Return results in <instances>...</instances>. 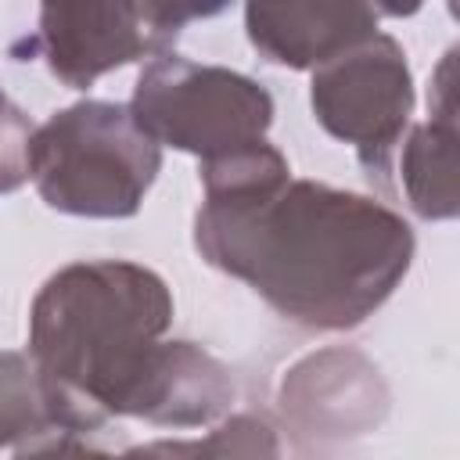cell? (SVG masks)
I'll list each match as a JSON object with an SVG mask.
<instances>
[{"mask_svg": "<svg viewBox=\"0 0 460 460\" xmlns=\"http://www.w3.org/2000/svg\"><path fill=\"white\" fill-rule=\"evenodd\" d=\"M201 259L262 295L284 320L345 331L406 277L413 230L388 205L291 169L266 140L201 162Z\"/></svg>", "mask_w": 460, "mask_h": 460, "instance_id": "cell-1", "label": "cell"}, {"mask_svg": "<svg viewBox=\"0 0 460 460\" xmlns=\"http://www.w3.org/2000/svg\"><path fill=\"white\" fill-rule=\"evenodd\" d=\"M172 295L137 262L93 259L58 270L29 313V359L58 431H97L108 417L201 428L234 402L219 359L165 341Z\"/></svg>", "mask_w": 460, "mask_h": 460, "instance_id": "cell-2", "label": "cell"}, {"mask_svg": "<svg viewBox=\"0 0 460 460\" xmlns=\"http://www.w3.org/2000/svg\"><path fill=\"white\" fill-rule=\"evenodd\" d=\"M162 165L158 144L129 104L79 101L54 111L29 140V180L40 198L72 216H133Z\"/></svg>", "mask_w": 460, "mask_h": 460, "instance_id": "cell-3", "label": "cell"}, {"mask_svg": "<svg viewBox=\"0 0 460 460\" xmlns=\"http://www.w3.org/2000/svg\"><path fill=\"white\" fill-rule=\"evenodd\" d=\"M129 111L158 147L169 144L201 162L259 144L273 122V101L255 79L176 54L140 72Z\"/></svg>", "mask_w": 460, "mask_h": 460, "instance_id": "cell-4", "label": "cell"}, {"mask_svg": "<svg viewBox=\"0 0 460 460\" xmlns=\"http://www.w3.org/2000/svg\"><path fill=\"white\" fill-rule=\"evenodd\" d=\"M313 111L331 137L356 147L370 180H385L392 151L413 115L406 50L388 32H374L359 47L320 65L313 72Z\"/></svg>", "mask_w": 460, "mask_h": 460, "instance_id": "cell-5", "label": "cell"}, {"mask_svg": "<svg viewBox=\"0 0 460 460\" xmlns=\"http://www.w3.org/2000/svg\"><path fill=\"white\" fill-rule=\"evenodd\" d=\"M216 11L219 7L180 4H43L29 50H36L65 86L83 90L126 61L162 58L187 22Z\"/></svg>", "mask_w": 460, "mask_h": 460, "instance_id": "cell-6", "label": "cell"}, {"mask_svg": "<svg viewBox=\"0 0 460 460\" xmlns=\"http://www.w3.org/2000/svg\"><path fill=\"white\" fill-rule=\"evenodd\" d=\"M244 29L266 61L288 68H320L381 32L367 4H248Z\"/></svg>", "mask_w": 460, "mask_h": 460, "instance_id": "cell-7", "label": "cell"}, {"mask_svg": "<svg viewBox=\"0 0 460 460\" xmlns=\"http://www.w3.org/2000/svg\"><path fill=\"white\" fill-rule=\"evenodd\" d=\"M428 122L413 126L399 151V187L424 219H453L456 187V50H446L428 97Z\"/></svg>", "mask_w": 460, "mask_h": 460, "instance_id": "cell-8", "label": "cell"}, {"mask_svg": "<svg viewBox=\"0 0 460 460\" xmlns=\"http://www.w3.org/2000/svg\"><path fill=\"white\" fill-rule=\"evenodd\" d=\"M14 460H280V446L266 420L237 413L216 424L205 438H158L126 453H104L86 446L79 435L58 431L25 442Z\"/></svg>", "mask_w": 460, "mask_h": 460, "instance_id": "cell-9", "label": "cell"}, {"mask_svg": "<svg viewBox=\"0 0 460 460\" xmlns=\"http://www.w3.org/2000/svg\"><path fill=\"white\" fill-rule=\"evenodd\" d=\"M43 435H58V420L32 359L22 352H0V446H25Z\"/></svg>", "mask_w": 460, "mask_h": 460, "instance_id": "cell-10", "label": "cell"}, {"mask_svg": "<svg viewBox=\"0 0 460 460\" xmlns=\"http://www.w3.org/2000/svg\"><path fill=\"white\" fill-rule=\"evenodd\" d=\"M29 140L32 122L0 90V194L18 190L29 180Z\"/></svg>", "mask_w": 460, "mask_h": 460, "instance_id": "cell-11", "label": "cell"}]
</instances>
